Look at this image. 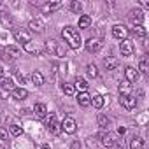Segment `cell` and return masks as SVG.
<instances>
[{
    "instance_id": "obj_1",
    "label": "cell",
    "mask_w": 149,
    "mask_h": 149,
    "mask_svg": "<svg viewBox=\"0 0 149 149\" xmlns=\"http://www.w3.org/2000/svg\"><path fill=\"white\" fill-rule=\"evenodd\" d=\"M61 37H63V40L67 42V46H68L70 49H79V47L83 46V39H81V35H79V30L74 28V26H70V25L63 26Z\"/></svg>"
},
{
    "instance_id": "obj_2",
    "label": "cell",
    "mask_w": 149,
    "mask_h": 149,
    "mask_svg": "<svg viewBox=\"0 0 149 149\" xmlns=\"http://www.w3.org/2000/svg\"><path fill=\"white\" fill-rule=\"evenodd\" d=\"M97 139H100V142H102V146H105V147H114V146H118L119 144V140H118V135L116 133H112V132H100L98 135H97Z\"/></svg>"
},
{
    "instance_id": "obj_3",
    "label": "cell",
    "mask_w": 149,
    "mask_h": 149,
    "mask_svg": "<svg viewBox=\"0 0 149 149\" xmlns=\"http://www.w3.org/2000/svg\"><path fill=\"white\" fill-rule=\"evenodd\" d=\"M46 51L51 53V54H56L58 58H65V56H67V54H65V49H63L56 40H47V42H46Z\"/></svg>"
},
{
    "instance_id": "obj_4",
    "label": "cell",
    "mask_w": 149,
    "mask_h": 149,
    "mask_svg": "<svg viewBox=\"0 0 149 149\" xmlns=\"http://www.w3.org/2000/svg\"><path fill=\"white\" fill-rule=\"evenodd\" d=\"M46 126H47V130H49L53 135H60V133H61V123L56 121V116H54V114H51V116L46 118Z\"/></svg>"
},
{
    "instance_id": "obj_5",
    "label": "cell",
    "mask_w": 149,
    "mask_h": 149,
    "mask_svg": "<svg viewBox=\"0 0 149 149\" xmlns=\"http://www.w3.org/2000/svg\"><path fill=\"white\" fill-rule=\"evenodd\" d=\"M76 130H77V123H76V119H74V118L67 116V118L61 121V132L72 135V133H76Z\"/></svg>"
},
{
    "instance_id": "obj_6",
    "label": "cell",
    "mask_w": 149,
    "mask_h": 149,
    "mask_svg": "<svg viewBox=\"0 0 149 149\" xmlns=\"http://www.w3.org/2000/svg\"><path fill=\"white\" fill-rule=\"evenodd\" d=\"M112 37L118 40H126L128 39V28L125 25H114L112 26Z\"/></svg>"
},
{
    "instance_id": "obj_7",
    "label": "cell",
    "mask_w": 149,
    "mask_h": 149,
    "mask_svg": "<svg viewBox=\"0 0 149 149\" xmlns=\"http://www.w3.org/2000/svg\"><path fill=\"white\" fill-rule=\"evenodd\" d=\"M125 77H126V83L135 84L139 81V77H140V74H139V70L135 67H126L125 68Z\"/></svg>"
},
{
    "instance_id": "obj_8",
    "label": "cell",
    "mask_w": 149,
    "mask_h": 149,
    "mask_svg": "<svg viewBox=\"0 0 149 149\" xmlns=\"http://www.w3.org/2000/svg\"><path fill=\"white\" fill-rule=\"evenodd\" d=\"M119 51H121V54L123 56H132L133 54V51H135V47H133V42L132 40H121L119 42Z\"/></svg>"
},
{
    "instance_id": "obj_9",
    "label": "cell",
    "mask_w": 149,
    "mask_h": 149,
    "mask_svg": "<svg viewBox=\"0 0 149 149\" xmlns=\"http://www.w3.org/2000/svg\"><path fill=\"white\" fill-rule=\"evenodd\" d=\"M19 54H21V51H19V47H16V46H7V47L4 49V56H6L7 61H14Z\"/></svg>"
},
{
    "instance_id": "obj_10",
    "label": "cell",
    "mask_w": 149,
    "mask_h": 149,
    "mask_svg": "<svg viewBox=\"0 0 149 149\" xmlns=\"http://www.w3.org/2000/svg\"><path fill=\"white\" fill-rule=\"evenodd\" d=\"M119 104H121L126 111H132V109H135V105H137V98H135L133 95H128V97H119Z\"/></svg>"
},
{
    "instance_id": "obj_11",
    "label": "cell",
    "mask_w": 149,
    "mask_h": 149,
    "mask_svg": "<svg viewBox=\"0 0 149 149\" xmlns=\"http://www.w3.org/2000/svg\"><path fill=\"white\" fill-rule=\"evenodd\" d=\"M128 19H130L133 25H142V21H144V13H142L140 9H132L130 14H128Z\"/></svg>"
},
{
    "instance_id": "obj_12",
    "label": "cell",
    "mask_w": 149,
    "mask_h": 149,
    "mask_svg": "<svg viewBox=\"0 0 149 149\" xmlns=\"http://www.w3.org/2000/svg\"><path fill=\"white\" fill-rule=\"evenodd\" d=\"M14 39H16L19 44H28V42H32V35H30V32H26V30H16V32H14Z\"/></svg>"
},
{
    "instance_id": "obj_13",
    "label": "cell",
    "mask_w": 149,
    "mask_h": 149,
    "mask_svg": "<svg viewBox=\"0 0 149 149\" xmlns=\"http://www.w3.org/2000/svg\"><path fill=\"white\" fill-rule=\"evenodd\" d=\"M84 47H86V51H88V53H97V51L102 47V42H100L98 39L91 37V39H88V40L84 42Z\"/></svg>"
},
{
    "instance_id": "obj_14",
    "label": "cell",
    "mask_w": 149,
    "mask_h": 149,
    "mask_svg": "<svg viewBox=\"0 0 149 149\" xmlns=\"http://www.w3.org/2000/svg\"><path fill=\"white\" fill-rule=\"evenodd\" d=\"M60 7H61V2H46V4L40 6V11H42L44 14H51V13L58 11Z\"/></svg>"
},
{
    "instance_id": "obj_15",
    "label": "cell",
    "mask_w": 149,
    "mask_h": 149,
    "mask_svg": "<svg viewBox=\"0 0 149 149\" xmlns=\"http://www.w3.org/2000/svg\"><path fill=\"white\" fill-rule=\"evenodd\" d=\"M28 28H30V32L42 33V32H44V23H42L40 19H32V21L28 23Z\"/></svg>"
},
{
    "instance_id": "obj_16",
    "label": "cell",
    "mask_w": 149,
    "mask_h": 149,
    "mask_svg": "<svg viewBox=\"0 0 149 149\" xmlns=\"http://www.w3.org/2000/svg\"><path fill=\"white\" fill-rule=\"evenodd\" d=\"M77 102H79L81 107H90L91 105V97L88 95V91H83V93L77 95Z\"/></svg>"
},
{
    "instance_id": "obj_17",
    "label": "cell",
    "mask_w": 149,
    "mask_h": 149,
    "mask_svg": "<svg viewBox=\"0 0 149 149\" xmlns=\"http://www.w3.org/2000/svg\"><path fill=\"white\" fill-rule=\"evenodd\" d=\"M33 114H35L39 119L46 118V114H47V107H46V104H35V105H33Z\"/></svg>"
},
{
    "instance_id": "obj_18",
    "label": "cell",
    "mask_w": 149,
    "mask_h": 149,
    "mask_svg": "<svg viewBox=\"0 0 149 149\" xmlns=\"http://www.w3.org/2000/svg\"><path fill=\"white\" fill-rule=\"evenodd\" d=\"M88 86H90V84H88V83H86V79H84V77H81V76H77V77H76V81H74V88L79 90L81 93H83V91H86V90H88Z\"/></svg>"
},
{
    "instance_id": "obj_19",
    "label": "cell",
    "mask_w": 149,
    "mask_h": 149,
    "mask_svg": "<svg viewBox=\"0 0 149 149\" xmlns=\"http://www.w3.org/2000/svg\"><path fill=\"white\" fill-rule=\"evenodd\" d=\"M118 91H119V97H128V95H132V84L123 81V83H119Z\"/></svg>"
},
{
    "instance_id": "obj_20",
    "label": "cell",
    "mask_w": 149,
    "mask_h": 149,
    "mask_svg": "<svg viewBox=\"0 0 149 149\" xmlns=\"http://www.w3.org/2000/svg\"><path fill=\"white\" fill-rule=\"evenodd\" d=\"M104 104H105V97H104V95H93V97H91V105H93L95 109H102Z\"/></svg>"
},
{
    "instance_id": "obj_21",
    "label": "cell",
    "mask_w": 149,
    "mask_h": 149,
    "mask_svg": "<svg viewBox=\"0 0 149 149\" xmlns=\"http://www.w3.org/2000/svg\"><path fill=\"white\" fill-rule=\"evenodd\" d=\"M130 149H146L144 139H142V137H133V139L130 140Z\"/></svg>"
},
{
    "instance_id": "obj_22",
    "label": "cell",
    "mask_w": 149,
    "mask_h": 149,
    "mask_svg": "<svg viewBox=\"0 0 149 149\" xmlns=\"http://www.w3.org/2000/svg\"><path fill=\"white\" fill-rule=\"evenodd\" d=\"M30 79H32V83L35 84V86H42L44 84V76L39 72V70H35V72H32V76H30Z\"/></svg>"
},
{
    "instance_id": "obj_23",
    "label": "cell",
    "mask_w": 149,
    "mask_h": 149,
    "mask_svg": "<svg viewBox=\"0 0 149 149\" xmlns=\"http://www.w3.org/2000/svg\"><path fill=\"white\" fill-rule=\"evenodd\" d=\"M97 121H98V126H100V128H102L104 132H105V130H107V128L111 126V119H109V118H107L105 114H98Z\"/></svg>"
},
{
    "instance_id": "obj_24",
    "label": "cell",
    "mask_w": 149,
    "mask_h": 149,
    "mask_svg": "<svg viewBox=\"0 0 149 149\" xmlns=\"http://www.w3.org/2000/svg\"><path fill=\"white\" fill-rule=\"evenodd\" d=\"M13 97H14L16 100H25V98L28 97V91H26L25 88H14V90H13Z\"/></svg>"
},
{
    "instance_id": "obj_25",
    "label": "cell",
    "mask_w": 149,
    "mask_h": 149,
    "mask_svg": "<svg viewBox=\"0 0 149 149\" xmlns=\"http://www.w3.org/2000/svg\"><path fill=\"white\" fill-rule=\"evenodd\" d=\"M91 26V18L88 16V14H83L81 18H79V28H83V30H88Z\"/></svg>"
},
{
    "instance_id": "obj_26",
    "label": "cell",
    "mask_w": 149,
    "mask_h": 149,
    "mask_svg": "<svg viewBox=\"0 0 149 149\" xmlns=\"http://www.w3.org/2000/svg\"><path fill=\"white\" fill-rule=\"evenodd\" d=\"M104 65H105V70H114V68H118L119 61H118V58H105Z\"/></svg>"
},
{
    "instance_id": "obj_27",
    "label": "cell",
    "mask_w": 149,
    "mask_h": 149,
    "mask_svg": "<svg viewBox=\"0 0 149 149\" xmlns=\"http://www.w3.org/2000/svg\"><path fill=\"white\" fill-rule=\"evenodd\" d=\"M61 91L67 97H74V95H76V88H74V84H70V83H63L61 84Z\"/></svg>"
},
{
    "instance_id": "obj_28",
    "label": "cell",
    "mask_w": 149,
    "mask_h": 149,
    "mask_svg": "<svg viewBox=\"0 0 149 149\" xmlns=\"http://www.w3.org/2000/svg\"><path fill=\"white\" fill-rule=\"evenodd\" d=\"M86 70H88V76L90 77H98V68H97V65L95 63H88V67H86Z\"/></svg>"
},
{
    "instance_id": "obj_29",
    "label": "cell",
    "mask_w": 149,
    "mask_h": 149,
    "mask_svg": "<svg viewBox=\"0 0 149 149\" xmlns=\"http://www.w3.org/2000/svg\"><path fill=\"white\" fill-rule=\"evenodd\" d=\"M133 33H135L137 37H140V39H144V37L147 35V30H146L142 25H135V28H133Z\"/></svg>"
},
{
    "instance_id": "obj_30",
    "label": "cell",
    "mask_w": 149,
    "mask_h": 149,
    "mask_svg": "<svg viewBox=\"0 0 149 149\" xmlns=\"http://www.w3.org/2000/svg\"><path fill=\"white\" fill-rule=\"evenodd\" d=\"M137 70H139V74H140V72H142V74H147V72H149L147 58H142V60H140V63H139V68H137Z\"/></svg>"
},
{
    "instance_id": "obj_31",
    "label": "cell",
    "mask_w": 149,
    "mask_h": 149,
    "mask_svg": "<svg viewBox=\"0 0 149 149\" xmlns=\"http://www.w3.org/2000/svg\"><path fill=\"white\" fill-rule=\"evenodd\" d=\"M70 11L76 13V14H79V13L83 11V4L77 2V0H72V2H70Z\"/></svg>"
},
{
    "instance_id": "obj_32",
    "label": "cell",
    "mask_w": 149,
    "mask_h": 149,
    "mask_svg": "<svg viewBox=\"0 0 149 149\" xmlns=\"http://www.w3.org/2000/svg\"><path fill=\"white\" fill-rule=\"evenodd\" d=\"M9 133L14 135V137H19V135L23 133V128H21L19 125H11V126H9Z\"/></svg>"
},
{
    "instance_id": "obj_33",
    "label": "cell",
    "mask_w": 149,
    "mask_h": 149,
    "mask_svg": "<svg viewBox=\"0 0 149 149\" xmlns=\"http://www.w3.org/2000/svg\"><path fill=\"white\" fill-rule=\"evenodd\" d=\"M2 86L4 90H14V83H13V79L11 77H4V81H2Z\"/></svg>"
},
{
    "instance_id": "obj_34",
    "label": "cell",
    "mask_w": 149,
    "mask_h": 149,
    "mask_svg": "<svg viewBox=\"0 0 149 149\" xmlns=\"http://www.w3.org/2000/svg\"><path fill=\"white\" fill-rule=\"evenodd\" d=\"M0 139H2V140H9V132L4 126H0Z\"/></svg>"
},
{
    "instance_id": "obj_35",
    "label": "cell",
    "mask_w": 149,
    "mask_h": 149,
    "mask_svg": "<svg viewBox=\"0 0 149 149\" xmlns=\"http://www.w3.org/2000/svg\"><path fill=\"white\" fill-rule=\"evenodd\" d=\"M23 49H25V51H28V53H37V47H35L32 42H28V44H23Z\"/></svg>"
},
{
    "instance_id": "obj_36",
    "label": "cell",
    "mask_w": 149,
    "mask_h": 149,
    "mask_svg": "<svg viewBox=\"0 0 149 149\" xmlns=\"http://www.w3.org/2000/svg\"><path fill=\"white\" fill-rule=\"evenodd\" d=\"M58 68H60V70H58L60 74H67V63H61V65H58Z\"/></svg>"
},
{
    "instance_id": "obj_37",
    "label": "cell",
    "mask_w": 149,
    "mask_h": 149,
    "mask_svg": "<svg viewBox=\"0 0 149 149\" xmlns=\"http://www.w3.org/2000/svg\"><path fill=\"white\" fill-rule=\"evenodd\" d=\"M70 149H81V144H79V140H74V142L70 144Z\"/></svg>"
},
{
    "instance_id": "obj_38",
    "label": "cell",
    "mask_w": 149,
    "mask_h": 149,
    "mask_svg": "<svg viewBox=\"0 0 149 149\" xmlns=\"http://www.w3.org/2000/svg\"><path fill=\"white\" fill-rule=\"evenodd\" d=\"M18 79H19V83H21V84H25V83H26V77L23 76V74H18Z\"/></svg>"
},
{
    "instance_id": "obj_39",
    "label": "cell",
    "mask_w": 149,
    "mask_h": 149,
    "mask_svg": "<svg viewBox=\"0 0 149 149\" xmlns=\"http://www.w3.org/2000/svg\"><path fill=\"white\" fill-rule=\"evenodd\" d=\"M4 77H6V76H4V68H2V67H0V84H2V81H4Z\"/></svg>"
},
{
    "instance_id": "obj_40",
    "label": "cell",
    "mask_w": 149,
    "mask_h": 149,
    "mask_svg": "<svg viewBox=\"0 0 149 149\" xmlns=\"http://www.w3.org/2000/svg\"><path fill=\"white\" fill-rule=\"evenodd\" d=\"M125 132H126L125 126H119V128H118V133H119V135H125Z\"/></svg>"
},
{
    "instance_id": "obj_41",
    "label": "cell",
    "mask_w": 149,
    "mask_h": 149,
    "mask_svg": "<svg viewBox=\"0 0 149 149\" xmlns=\"http://www.w3.org/2000/svg\"><path fill=\"white\" fill-rule=\"evenodd\" d=\"M30 114V109H21V116H28Z\"/></svg>"
},
{
    "instance_id": "obj_42",
    "label": "cell",
    "mask_w": 149,
    "mask_h": 149,
    "mask_svg": "<svg viewBox=\"0 0 149 149\" xmlns=\"http://www.w3.org/2000/svg\"><path fill=\"white\" fill-rule=\"evenodd\" d=\"M4 11H6V6H4V4H2V2H0V14H2V13H4Z\"/></svg>"
},
{
    "instance_id": "obj_43",
    "label": "cell",
    "mask_w": 149,
    "mask_h": 149,
    "mask_svg": "<svg viewBox=\"0 0 149 149\" xmlns=\"http://www.w3.org/2000/svg\"><path fill=\"white\" fill-rule=\"evenodd\" d=\"M40 149H51V146H47V144H44V146H42Z\"/></svg>"
},
{
    "instance_id": "obj_44",
    "label": "cell",
    "mask_w": 149,
    "mask_h": 149,
    "mask_svg": "<svg viewBox=\"0 0 149 149\" xmlns=\"http://www.w3.org/2000/svg\"><path fill=\"white\" fill-rule=\"evenodd\" d=\"M0 149H6V147H4V146H2V144H0Z\"/></svg>"
},
{
    "instance_id": "obj_45",
    "label": "cell",
    "mask_w": 149,
    "mask_h": 149,
    "mask_svg": "<svg viewBox=\"0 0 149 149\" xmlns=\"http://www.w3.org/2000/svg\"><path fill=\"white\" fill-rule=\"evenodd\" d=\"M0 58H2V53H0Z\"/></svg>"
}]
</instances>
